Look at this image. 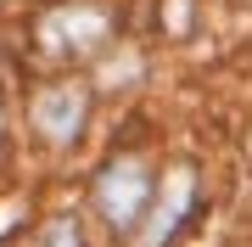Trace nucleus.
<instances>
[{"instance_id": "1", "label": "nucleus", "mask_w": 252, "mask_h": 247, "mask_svg": "<svg viewBox=\"0 0 252 247\" xmlns=\"http://www.w3.org/2000/svg\"><path fill=\"white\" fill-rule=\"evenodd\" d=\"M95 202H101V213H107V225L124 236V230L140 219V208L152 202V174H146V163L140 157L107 163V174L95 180Z\"/></svg>"}, {"instance_id": "5", "label": "nucleus", "mask_w": 252, "mask_h": 247, "mask_svg": "<svg viewBox=\"0 0 252 247\" xmlns=\"http://www.w3.org/2000/svg\"><path fill=\"white\" fill-rule=\"evenodd\" d=\"M51 247H84V242H79V230L62 219V225H51Z\"/></svg>"}, {"instance_id": "4", "label": "nucleus", "mask_w": 252, "mask_h": 247, "mask_svg": "<svg viewBox=\"0 0 252 247\" xmlns=\"http://www.w3.org/2000/svg\"><path fill=\"white\" fill-rule=\"evenodd\" d=\"M190 197H196V185H190V169H180L168 180V191H162V208L152 213V225H146V236H140V247H162L180 230V219H185V208H190Z\"/></svg>"}, {"instance_id": "2", "label": "nucleus", "mask_w": 252, "mask_h": 247, "mask_svg": "<svg viewBox=\"0 0 252 247\" xmlns=\"http://www.w3.org/2000/svg\"><path fill=\"white\" fill-rule=\"evenodd\" d=\"M84 107H90V90L84 84H56V90H45L34 101V129L45 141H56V146H67L79 135V124H84Z\"/></svg>"}, {"instance_id": "3", "label": "nucleus", "mask_w": 252, "mask_h": 247, "mask_svg": "<svg viewBox=\"0 0 252 247\" xmlns=\"http://www.w3.org/2000/svg\"><path fill=\"white\" fill-rule=\"evenodd\" d=\"M101 39H107V17H101V11H56V17L45 23V45L51 51H73V45H101Z\"/></svg>"}]
</instances>
